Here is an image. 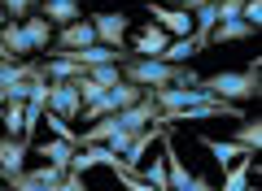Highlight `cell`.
<instances>
[{
    "mask_svg": "<svg viewBox=\"0 0 262 191\" xmlns=\"http://www.w3.org/2000/svg\"><path fill=\"white\" fill-rule=\"evenodd\" d=\"M196 87L214 96V100H227V104H245V100H258L262 96V57H253L245 70H219V74H206Z\"/></svg>",
    "mask_w": 262,
    "mask_h": 191,
    "instance_id": "1",
    "label": "cell"
},
{
    "mask_svg": "<svg viewBox=\"0 0 262 191\" xmlns=\"http://www.w3.org/2000/svg\"><path fill=\"white\" fill-rule=\"evenodd\" d=\"M96 44V31L88 18L79 22H66V26H53V44H48V52H79V48H92Z\"/></svg>",
    "mask_w": 262,
    "mask_h": 191,
    "instance_id": "2",
    "label": "cell"
},
{
    "mask_svg": "<svg viewBox=\"0 0 262 191\" xmlns=\"http://www.w3.org/2000/svg\"><path fill=\"white\" fill-rule=\"evenodd\" d=\"M88 22H92V31H96V44L122 48V52H127V26H131L127 13H92Z\"/></svg>",
    "mask_w": 262,
    "mask_h": 191,
    "instance_id": "3",
    "label": "cell"
},
{
    "mask_svg": "<svg viewBox=\"0 0 262 191\" xmlns=\"http://www.w3.org/2000/svg\"><path fill=\"white\" fill-rule=\"evenodd\" d=\"M31 135H0V182L9 174H22L27 170V152H31Z\"/></svg>",
    "mask_w": 262,
    "mask_h": 191,
    "instance_id": "4",
    "label": "cell"
},
{
    "mask_svg": "<svg viewBox=\"0 0 262 191\" xmlns=\"http://www.w3.org/2000/svg\"><path fill=\"white\" fill-rule=\"evenodd\" d=\"M79 91H75V83H48V104L44 109L48 113H57L61 122H75L79 118Z\"/></svg>",
    "mask_w": 262,
    "mask_h": 191,
    "instance_id": "5",
    "label": "cell"
},
{
    "mask_svg": "<svg viewBox=\"0 0 262 191\" xmlns=\"http://www.w3.org/2000/svg\"><path fill=\"white\" fill-rule=\"evenodd\" d=\"M153 118H158V100H153V91H144L136 104L118 109V126H122V130H144Z\"/></svg>",
    "mask_w": 262,
    "mask_h": 191,
    "instance_id": "6",
    "label": "cell"
},
{
    "mask_svg": "<svg viewBox=\"0 0 262 191\" xmlns=\"http://www.w3.org/2000/svg\"><path fill=\"white\" fill-rule=\"evenodd\" d=\"M158 139H162V126H158V122H149L144 130H136V135H131V148L122 152V165L140 170V165H144V156H149V148L158 144Z\"/></svg>",
    "mask_w": 262,
    "mask_h": 191,
    "instance_id": "7",
    "label": "cell"
},
{
    "mask_svg": "<svg viewBox=\"0 0 262 191\" xmlns=\"http://www.w3.org/2000/svg\"><path fill=\"white\" fill-rule=\"evenodd\" d=\"M39 18H44L48 26H66V22L83 18V5H79V0H39Z\"/></svg>",
    "mask_w": 262,
    "mask_h": 191,
    "instance_id": "8",
    "label": "cell"
},
{
    "mask_svg": "<svg viewBox=\"0 0 262 191\" xmlns=\"http://www.w3.org/2000/svg\"><path fill=\"white\" fill-rule=\"evenodd\" d=\"M0 48H5V57H9V61L31 57V44H27V31H22V22H0Z\"/></svg>",
    "mask_w": 262,
    "mask_h": 191,
    "instance_id": "9",
    "label": "cell"
},
{
    "mask_svg": "<svg viewBox=\"0 0 262 191\" xmlns=\"http://www.w3.org/2000/svg\"><path fill=\"white\" fill-rule=\"evenodd\" d=\"M166 44H170V35H166L162 26H153V22H149V26H144L140 35L131 39V52H136V57H158Z\"/></svg>",
    "mask_w": 262,
    "mask_h": 191,
    "instance_id": "10",
    "label": "cell"
},
{
    "mask_svg": "<svg viewBox=\"0 0 262 191\" xmlns=\"http://www.w3.org/2000/svg\"><path fill=\"white\" fill-rule=\"evenodd\" d=\"M201 148H206V152L214 156V161L223 165V170H227L232 161H241V156H249L241 144H236V139H210V135H201Z\"/></svg>",
    "mask_w": 262,
    "mask_h": 191,
    "instance_id": "11",
    "label": "cell"
},
{
    "mask_svg": "<svg viewBox=\"0 0 262 191\" xmlns=\"http://www.w3.org/2000/svg\"><path fill=\"white\" fill-rule=\"evenodd\" d=\"M22 31H27V44L31 52H48V44H53V26H48L39 13H31V18H22Z\"/></svg>",
    "mask_w": 262,
    "mask_h": 191,
    "instance_id": "12",
    "label": "cell"
},
{
    "mask_svg": "<svg viewBox=\"0 0 262 191\" xmlns=\"http://www.w3.org/2000/svg\"><path fill=\"white\" fill-rule=\"evenodd\" d=\"M196 52H206V48H201V44H196V39L192 35H184V39H170V44L166 48H162V61H166V65H184V61H192V57Z\"/></svg>",
    "mask_w": 262,
    "mask_h": 191,
    "instance_id": "13",
    "label": "cell"
},
{
    "mask_svg": "<svg viewBox=\"0 0 262 191\" xmlns=\"http://www.w3.org/2000/svg\"><path fill=\"white\" fill-rule=\"evenodd\" d=\"M253 35H258V31L236 18V22H219V26L210 31V44H241V39H253Z\"/></svg>",
    "mask_w": 262,
    "mask_h": 191,
    "instance_id": "14",
    "label": "cell"
},
{
    "mask_svg": "<svg viewBox=\"0 0 262 191\" xmlns=\"http://www.w3.org/2000/svg\"><path fill=\"white\" fill-rule=\"evenodd\" d=\"M110 113H118V100H114L110 91H96L92 100L79 104V118L83 122H96V118H110Z\"/></svg>",
    "mask_w": 262,
    "mask_h": 191,
    "instance_id": "15",
    "label": "cell"
},
{
    "mask_svg": "<svg viewBox=\"0 0 262 191\" xmlns=\"http://www.w3.org/2000/svg\"><path fill=\"white\" fill-rule=\"evenodd\" d=\"M249 174H253V152L227 165V178H223V187H219V191H245V187H249Z\"/></svg>",
    "mask_w": 262,
    "mask_h": 191,
    "instance_id": "16",
    "label": "cell"
},
{
    "mask_svg": "<svg viewBox=\"0 0 262 191\" xmlns=\"http://www.w3.org/2000/svg\"><path fill=\"white\" fill-rule=\"evenodd\" d=\"M44 161H53V165H66L70 170V156H75V144H66V139H48V144H39L35 148Z\"/></svg>",
    "mask_w": 262,
    "mask_h": 191,
    "instance_id": "17",
    "label": "cell"
},
{
    "mask_svg": "<svg viewBox=\"0 0 262 191\" xmlns=\"http://www.w3.org/2000/svg\"><path fill=\"white\" fill-rule=\"evenodd\" d=\"M232 139L245 148V152H258V144H262V122H258V118H241V130H236Z\"/></svg>",
    "mask_w": 262,
    "mask_h": 191,
    "instance_id": "18",
    "label": "cell"
},
{
    "mask_svg": "<svg viewBox=\"0 0 262 191\" xmlns=\"http://www.w3.org/2000/svg\"><path fill=\"white\" fill-rule=\"evenodd\" d=\"M83 74H88L101 91H110L114 83H122V65H92V70H83Z\"/></svg>",
    "mask_w": 262,
    "mask_h": 191,
    "instance_id": "19",
    "label": "cell"
},
{
    "mask_svg": "<svg viewBox=\"0 0 262 191\" xmlns=\"http://www.w3.org/2000/svg\"><path fill=\"white\" fill-rule=\"evenodd\" d=\"M0 9H5V22H22L39 9V0H0Z\"/></svg>",
    "mask_w": 262,
    "mask_h": 191,
    "instance_id": "20",
    "label": "cell"
},
{
    "mask_svg": "<svg viewBox=\"0 0 262 191\" xmlns=\"http://www.w3.org/2000/svg\"><path fill=\"white\" fill-rule=\"evenodd\" d=\"M0 126H5V135H22V104H18V100H5Z\"/></svg>",
    "mask_w": 262,
    "mask_h": 191,
    "instance_id": "21",
    "label": "cell"
},
{
    "mask_svg": "<svg viewBox=\"0 0 262 191\" xmlns=\"http://www.w3.org/2000/svg\"><path fill=\"white\" fill-rule=\"evenodd\" d=\"M27 174H31L35 182H61L70 170H66V165H53V161H48V165H39V170H27Z\"/></svg>",
    "mask_w": 262,
    "mask_h": 191,
    "instance_id": "22",
    "label": "cell"
},
{
    "mask_svg": "<svg viewBox=\"0 0 262 191\" xmlns=\"http://www.w3.org/2000/svg\"><path fill=\"white\" fill-rule=\"evenodd\" d=\"M61 191H88V187H83V174H66V178H61Z\"/></svg>",
    "mask_w": 262,
    "mask_h": 191,
    "instance_id": "23",
    "label": "cell"
},
{
    "mask_svg": "<svg viewBox=\"0 0 262 191\" xmlns=\"http://www.w3.org/2000/svg\"><path fill=\"white\" fill-rule=\"evenodd\" d=\"M175 5H179V9H188V13H192V9H201V5H214V0H175Z\"/></svg>",
    "mask_w": 262,
    "mask_h": 191,
    "instance_id": "24",
    "label": "cell"
},
{
    "mask_svg": "<svg viewBox=\"0 0 262 191\" xmlns=\"http://www.w3.org/2000/svg\"><path fill=\"white\" fill-rule=\"evenodd\" d=\"M0 191H13V187H9V182H0Z\"/></svg>",
    "mask_w": 262,
    "mask_h": 191,
    "instance_id": "25",
    "label": "cell"
},
{
    "mask_svg": "<svg viewBox=\"0 0 262 191\" xmlns=\"http://www.w3.org/2000/svg\"><path fill=\"white\" fill-rule=\"evenodd\" d=\"M0 113H5V100H0Z\"/></svg>",
    "mask_w": 262,
    "mask_h": 191,
    "instance_id": "26",
    "label": "cell"
},
{
    "mask_svg": "<svg viewBox=\"0 0 262 191\" xmlns=\"http://www.w3.org/2000/svg\"><path fill=\"white\" fill-rule=\"evenodd\" d=\"M0 65H5V61H0Z\"/></svg>",
    "mask_w": 262,
    "mask_h": 191,
    "instance_id": "27",
    "label": "cell"
}]
</instances>
